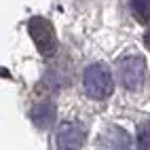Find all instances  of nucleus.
Returning <instances> with one entry per match:
<instances>
[{
  "label": "nucleus",
  "instance_id": "nucleus-1",
  "mask_svg": "<svg viewBox=\"0 0 150 150\" xmlns=\"http://www.w3.org/2000/svg\"><path fill=\"white\" fill-rule=\"evenodd\" d=\"M83 87L85 93L91 99H106L114 91V78L110 74L108 66L104 64H91L83 74Z\"/></svg>",
  "mask_w": 150,
  "mask_h": 150
},
{
  "label": "nucleus",
  "instance_id": "nucleus-2",
  "mask_svg": "<svg viewBox=\"0 0 150 150\" xmlns=\"http://www.w3.org/2000/svg\"><path fill=\"white\" fill-rule=\"evenodd\" d=\"M28 32L32 36V40L38 49V53L42 57H51L57 51V36H55V30L53 23L45 17H32L28 21Z\"/></svg>",
  "mask_w": 150,
  "mask_h": 150
},
{
  "label": "nucleus",
  "instance_id": "nucleus-3",
  "mask_svg": "<svg viewBox=\"0 0 150 150\" xmlns=\"http://www.w3.org/2000/svg\"><path fill=\"white\" fill-rule=\"evenodd\" d=\"M146 78V64L139 55H127L118 62V81L127 91H139Z\"/></svg>",
  "mask_w": 150,
  "mask_h": 150
},
{
  "label": "nucleus",
  "instance_id": "nucleus-4",
  "mask_svg": "<svg viewBox=\"0 0 150 150\" xmlns=\"http://www.w3.org/2000/svg\"><path fill=\"white\" fill-rule=\"evenodd\" d=\"M87 139V131L76 125V123H68L59 129L57 133V150H78Z\"/></svg>",
  "mask_w": 150,
  "mask_h": 150
},
{
  "label": "nucleus",
  "instance_id": "nucleus-5",
  "mask_svg": "<svg viewBox=\"0 0 150 150\" xmlns=\"http://www.w3.org/2000/svg\"><path fill=\"white\" fill-rule=\"evenodd\" d=\"M30 118H32V123L38 129H47V127H51L53 121H55V108L51 104H38V106L32 108Z\"/></svg>",
  "mask_w": 150,
  "mask_h": 150
},
{
  "label": "nucleus",
  "instance_id": "nucleus-6",
  "mask_svg": "<svg viewBox=\"0 0 150 150\" xmlns=\"http://www.w3.org/2000/svg\"><path fill=\"white\" fill-rule=\"evenodd\" d=\"M104 144L108 150H131V142H129V135L123 131V129H116L112 127L110 133L106 135Z\"/></svg>",
  "mask_w": 150,
  "mask_h": 150
},
{
  "label": "nucleus",
  "instance_id": "nucleus-7",
  "mask_svg": "<svg viewBox=\"0 0 150 150\" xmlns=\"http://www.w3.org/2000/svg\"><path fill=\"white\" fill-rule=\"evenodd\" d=\"M131 4V13L139 23L150 21V0H129Z\"/></svg>",
  "mask_w": 150,
  "mask_h": 150
},
{
  "label": "nucleus",
  "instance_id": "nucleus-8",
  "mask_svg": "<svg viewBox=\"0 0 150 150\" xmlns=\"http://www.w3.org/2000/svg\"><path fill=\"white\" fill-rule=\"evenodd\" d=\"M139 150H150V135L146 131V127H142V131H139Z\"/></svg>",
  "mask_w": 150,
  "mask_h": 150
},
{
  "label": "nucleus",
  "instance_id": "nucleus-9",
  "mask_svg": "<svg viewBox=\"0 0 150 150\" xmlns=\"http://www.w3.org/2000/svg\"><path fill=\"white\" fill-rule=\"evenodd\" d=\"M144 45L150 49V30H148V32H146V36H144Z\"/></svg>",
  "mask_w": 150,
  "mask_h": 150
}]
</instances>
